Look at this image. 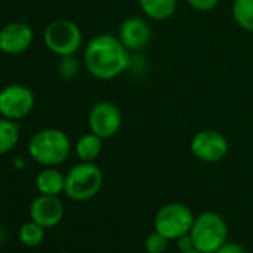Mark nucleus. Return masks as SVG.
Wrapping results in <instances>:
<instances>
[{"mask_svg": "<svg viewBox=\"0 0 253 253\" xmlns=\"http://www.w3.org/2000/svg\"><path fill=\"white\" fill-rule=\"evenodd\" d=\"M84 63L88 73L98 81H112L131 66V51L118 36L103 33L94 36L85 46Z\"/></svg>", "mask_w": 253, "mask_h": 253, "instance_id": "obj_1", "label": "nucleus"}, {"mask_svg": "<svg viewBox=\"0 0 253 253\" xmlns=\"http://www.w3.org/2000/svg\"><path fill=\"white\" fill-rule=\"evenodd\" d=\"M72 152L69 136L58 128H43L29 142V155L43 167L63 164Z\"/></svg>", "mask_w": 253, "mask_h": 253, "instance_id": "obj_2", "label": "nucleus"}, {"mask_svg": "<svg viewBox=\"0 0 253 253\" xmlns=\"http://www.w3.org/2000/svg\"><path fill=\"white\" fill-rule=\"evenodd\" d=\"M103 186V173L94 163L81 161L66 174L64 194L72 201H88L94 198Z\"/></svg>", "mask_w": 253, "mask_h": 253, "instance_id": "obj_3", "label": "nucleus"}, {"mask_svg": "<svg viewBox=\"0 0 253 253\" xmlns=\"http://www.w3.org/2000/svg\"><path fill=\"white\" fill-rule=\"evenodd\" d=\"M189 234L195 249L204 253H214L226 243L228 225L220 214L214 211H204L194 219Z\"/></svg>", "mask_w": 253, "mask_h": 253, "instance_id": "obj_4", "label": "nucleus"}, {"mask_svg": "<svg viewBox=\"0 0 253 253\" xmlns=\"http://www.w3.org/2000/svg\"><path fill=\"white\" fill-rule=\"evenodd\" d=\"M45 46L58 57L75 55L84 42L82 30L70 20L60 18L51 21L43 32Z\"/></svg>", "mask_w": 253, "mask_h": 253, "instance_id": "obj_5", "label": "nucleus"}, {"mask_svg": "<svg viewBox=\"0 0 253 253\" xmlns=\"http://www.w3.org/2000/svg\"><path fill=\"white\" fill-rule=\"evenodd\" d=\"M192 210L180 203H170L163 206L155 214V231L167 237L169 240H177L179 237L189 234L194 223Z\"/></svg>", "mask_w": 253, "mask_h": 253, "instance_id": "obj_6", "label": "nucleus"}, {"mask_svg": "<svg viewBox=\"0 0 253 253\" xmlns=\"http://www.w3.org/2000/svg\"><path fill=\"white\" fill-rule=\"evenodd\" d=\"M35 107L33 91L21 84H11L0 91V115L3 118L20 121Z\"/></svg>", "mask_w": 253, "mask_h": 253, "instance_id": "obj_7", "label": "nucleus"}, {"mask_svg": "<svg viewBox=\"0 0 253 253\" xmlns=\"http://www.w3.org/2000/svg\"><path fill=\"white\" fill-rule=\"evenodd\" d=\"M191 152L203 163H219L228 155L229 143L220 131L206 128L194 134L191 140Z\"/></svg>", "mask_w": 253, "mask_h": 253, "instance_id": "obj_8", "label": "nucleus"}, {"mask_svg": "<svg viewBox=\"0 0 253 253\" xmlns=\"http://www.w3.org/2000/svg\"><path fill=\"white\" fill-rule=\"evenodd\" d=\"M89 131L98 137L110 139L116 136L122 126V113L121 109L110 101H100L92 106L88 115Z\"/></svg>", "mask_w": 253, "mask_h": 253, "instance_id": "obj_9", "label": "nucleus"}, {"mask_svg": "<svg viewBox=\"0 0 253 253\" xmlns=\"http://www.w3.org/2000/svg\"><path fill=\"white\" fill-rule=\"evenodd\" d=\"M35 33L27 23L12 21L0 29V51L8 55H20L30 49Z\"/></svg>", "mask_w": 253, "mask_h": 253, "instance_id": "obj_10", "label": "nucleus"}, {"mask_svg": "<svg viewBox=\"0 0 253 253\" xmlns=\"http://www.w3.org/2000/svg\"><path fill=\"white\" fill-rule=\"evenodd\" d=\"M30 219L45 229L57 226L64 217V204L58 195H43L36 197L29 209Z\"/></svg>", "mask_w": 253, "mask_h": 253, "instance_id": "obj_11", "label": "nucleus"}, {"mask_svg": "<svg viewBox=\"0 0 253 253\" xmlns=\"http://www.w3.org/2000/svg\"><path fill=\"white\" fill-rule=\"evenodd\" d=\"M119 41L131 52L146 48L152 39V29L149 23L142 17H128L125 18L118 29Z\"/></svg>", "mask_w": 253, "mask_h": 253, "instance_id": "obj_12", "label": "nucleus"}, {"mask_svg": "<svg viewBox=\"0 0 253 253\" xmlns=\"http://www.w3.org/2000/svg\"><path fill=\"white\" fill-rule=\"evenodd\" d=\"M66 174H63L55 167H46L39 171L36 177V188L39 194L43 195H60L64 192Z\"/></svg>", "mask_w": 253, "mask_h": 253, "instance_id": "obj_13", "label": "nucleus"}, {"mask_svg": "<svg viewBox=\"0 0 253 253\" xmlns=\"http://www.w3.org/2000/svg\"><path fill=\"white\" fill-rule=\"evenodd\" d=\"M137 2L146 18L154 21H166L176 14L179 0H137Z\"/></svg>", "mask_w": 253, "mask_h": 253, "instance_id": "obj_14", "label": "nucleus"}, {"mask_svg": "<svg viewBox=\"0 0 253 253\" xmlns=\"http://www.w3.org/2000/svg\"><path fill=\"white\" fill-rule=\"evenodd\" d=\"M103 151V139L92 131L81 136L75 143V152L81 161L94 163Z\"/></svg>", "mask_w": 253, "mask_h": 253, "instance_id": "obj_15", "label": "nucleus"}, {"mask_svg": "<svg viewBox=\"0 0 253 253\" xmlns=\"http://www.w3.org/2000/svg\"><path fill=\"white\" fill-rule=\"evenodd\" d=\"M20 142V125L17 121L0 118V155L9 154Z\"/></svg>", "mask_w": 253, "mask_h": 253, "instance_id": "obj_16", "label": "nucleus"}, {"mask_svg": "<svg viewBox=\"0 0 253 253\" xmlns=\"http://www.w3.org/2000/svg\"><path fill=\"white\" fill-rule=\"evenodd\" d=\"M231 14L241 30L253 33V0H234Z\"/></svg>", "mask_w": 253, "mask_h": 253, "instance_id": "obj_17", "label": "nucleus"}, {"mask_svg": "<svg viewBox=\"0 0 253 253\" xmlns=\"http://www.w3.org/2000/svg\"><path fill=\"white\" fill-rule=\"evenodd\" d=\"M18 238H20L21 244L26 247H38L45 240V228L33 220L26 222L20 228Z\"/></svg>", "mask_w": 253, "mask_h": 253, "instance_id": "obj_18", "label": "nucleus"}, {"mask_svg": "<svg viewBox=\"0 0 253 253\" xmlns=\"http://www.w3.org/2000/svg\"><path fill=\"white\" fill-rule=\"evenodd\" d=\"M57 69H58L60 76H63L64 79H73L79 73V63L75 58V55L60 57V63Z\"/></svg>", "mask_w": 253, "mask_h": 253, "instance_id": "obj_19", "label": "nucleus"}, {"mask_svg": "<svg viewBox=\"0 0 253 253\" xmlns=\"http://www.w3.org/2000/svg\"><path fill=\"white\" fill-rule=\"evenodd\" d=\"M167 243H169V238L164 237L163 234H160L158 231H155L146 237L145 249L148 253H164L167 249Z\"/></svg>", "mask_w": 253, "mask_h": 253, "instance_id": "obj_20", "label": "nucleus"}, {"mask_svg": "<svg viewBox=\"0 0 253 253\" xmlns=\"http://www.w3.org/2000/svg\"><path fill=\"white\" fill-rule=\"evenodd\" d=\"M220 0H186V3L195 9V11H200V12H209V11H213L217 5H219Z\"/></svg>", "mask_w": 253, "mask_h": 253, "instance_id": "obj_21", "label": "nucleus"}, {"mask_svg": "<svg viewBox=\"0 0 253 253\" xmlns=\"http://www.w3.org/2000/svg\"><path fill=\"white\" fill-rule=\"evenodd\" d=\"M214 253H247V252H246V249H244L241 244L226 241V243H225L223 246H220Z\"/></svg>", "mask_w": 253, "mask_h": 253, "instance_id": "obj_22", "label": "nucleus"}, {"mask_svg": "<svg viewBox=\"0 0 253 253\" xmlns=\"http://www.w3.org/2000/svg\"><path fill=\"white\" fill-rule=\"evenodd\" d=\"M177 249L180 252H186V250L194 249V241H192L191 234H185V235H182V237L177 238Z\"/></svg>", "mask_w": 253, "mask_h": 253, "instance_id": "obj_23", "label": "nucleus"}, {"mask_svg": "<svg viewBox=\"0 0 253 253\" xmlns=\"http://www.w3.org/2000/svg\"><path fill=\"white\" fill-rule=\"evenodd\" d=\"M180 253H204V252H201V250H198V249H191V250H186V252H180Z\"/></svg>", "mask_w": 253, "mask_h": 253, "instance_id": "obj_24", "label": "nucleus"}, {"mask_svg": "<svg viewBox=\"0 0 253 253\" xmlns=\"http://www.w3.org/2000/svg\"><path fill=\"white\" fill-rule=\"evenodd\" d=\"M60 253H72V252H60Z\"/></svg>", "mask_w": 253, "mask_h": 253, "instance_id": "obj_25", "label": "nucleus"}, {"mask_svg": "<svg viewBox=\"0 0 253 253\" xmlns=\"http://www.w3.org/2000/svg\"><path fill=\"white\" fill-rule=\"evenodd\" d=\"M0 253H2V252H0Z\"/></svg>", "mask_w": 253, "mask_h": 253, "instance_id": "obj_26", "label": "nucleus"}]
</instances>
